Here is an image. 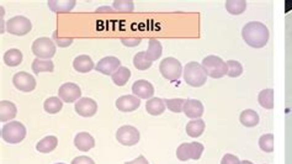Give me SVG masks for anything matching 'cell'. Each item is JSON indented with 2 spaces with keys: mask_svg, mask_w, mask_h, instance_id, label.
Wrapping results in <instances>:
<instances>
[{
  "mask_svg": "<svg viewBox=\"0 0 292 164\" xmlns=\"http://www.w3.org/2000/svg\"><path fill=\"white\" fill-rule=\"evenodd\" d=\"M141 100L136 95H124L116 100V108L124 113H131L140 108Z\"/></svg>",
  "mask_w": 292,
  "mask_h": 164,
  "instance_id": "cell-15",
  "label": "cell"
},
{
  "mask_svg": "<svg viewBox=\"0 0 292 164\" xmlns=\"http://www.w3.org/2000/svg\"><path fill=\"white\" fill-rule=\"evenodd\" d=\"M243 40L248 46L253 48H263L269 41V30L260 21H250L243 26L242 30Z\"/></svg>",
  "mask_w": 292,
  "mask_h": 164,
  "instance_id": "cell-1",
  "label": "cell"
},
{
  "mask_svg": "<svg viewBox=\"0 0 292 164\" xmlns=\"http://www.w3.org/2000/svg\"><path fill=\"white\" fill-rule=\"evenodd\" d=\"M259 105L261 108L271 110L274 108V90L272 89H264L259 93L258 95Z\"/></svg>",
  "mask_w": 292,
  "mask_h": 164,
  "instance_id": "cell-26",
  "label": "cell"
},
{
  "mask_svg": "<svg viewBox=\"0 0 292 164\" xmlns=\"http://www.w3.org/2000/svg\"><path fill=\"white\" fill-rule=\"evenodd\" d=\"M152 63L153 62H151L147 58L146 52H138L135 56V58H133V64H135V67L137 68L138 70L149 69V68L152 67Z\"/></svg>",
  "mask_w": 292,
  "mask_h": 164,
  "instance_id": "cell-32",
  "label": "cell"
},
{
  "mask_svg": "<svg viewBox=\"0 0 292 164\" xmlns=\"http://www.w3.org/2000/svg\"><path fill=\"white\" fill-rule=\"evenodd\" d=\"M184 80L192 88H200L207 80V74L203 64L198 62H189L184 68Z\"/></svg>",
  "mask_w": 292,
  "mask_h": 164,
  "instance_id": "cell-2",
  "label": "cell"
},
{
  "mask_svg": "<svg viewBox=\"0 0 292 164\" xmlns=\"http://www.w3.org/2000/svg\"><path fill=\"white\" fill-rule=\"evenodd\" d=\"M159 70L160 74L171 81L178 80L182 74L181 63L173 57H166V58L163 59L159 64Z\"/></svg>",
  "mask_w": 292,
  "mask_h": 164,
  "instance_id": "cell-6",
  "label": "cell"
},
{
  "mask_svg": "<svg viewBox=\"0 0 292 164\" xmlns=\"http://www.w3.org/2000/svg\"><path fill=\"white\" fill-rule=\"evenodd\" d=\"M165 105L171 113H181L184 111V105L185 101L184 99H180V98H175V99H165Z\"/></svg>",
  "mask_w": 292,
  "mask_h": 164,
  "instance_id": "cell-34",
  "label": "cell"
},
{
  "mask_svg": "<svg viewBox=\"0 0 292 164\" xmlns=\"http://www.w3.org/2000/svg\"><path fill=\"white\" fill-rule=\"evenodd\" d=\"M204 105L200 100L186 99L184 105V114L192 120L201 119L204 115Z\"/></svg>",
  "mask_w": 292,
  "mask_h": 164,
  "instance_id": "cell-16",
  "label": "cell"
},
{
  "mask_svg": "<svg viewBox=\"0 0 292 164\" xmlns=\"http://www.w3.org/2000/svg\"><path fill=\"white\" fill-rule=\"evenodd\" d=\"M57 146H58V138L56 136H47L38 142L36 144V149L41 153H50L56 149Z\"/></svg>",
  "mask_w": 292,
  "mask_h": 164,
  "instance_id": "cell-25",
  "label": "cell"
},
{
  "mask_svg": "<svg viewBox=\"0 0 292 164\" xmlns=\"http://www.w3.org/2000/svg\"><path fill=\"white\" fill-rule=\"evenodd\" d=\"M204 153V144L199 142H192V143H182L180 144L176 149V157L181 162L185 160L200 159Z\"/></svg>",
  "mask_w": 292,
  "mask_h": 164,
  "instance_id": "cell-7",
  "label": "cell"
},
{
  "mask_svg": "<svg viewBox=\"0 0 292 164\" xmlns=\"http://www.w3.org/2000/svg\"><path fill=\"white\" fill-rule=\"evenodd\" d=\"M102 12H113V9H110V8H100V9H98V13H102Z\"/></svg>",
  "mask_w": 292,
  "mask_h": 164,
  "instance_id": "cell-42",
  "label": "cell"
},
{
  "mask_svg": "<svg viewBox=\"0 0 292 164\" xmlns=\"http://www.w3.org/2000/svg\"><path fill=\"white\" fill-rule=\"evenodd\" d=\"M239 121L243 126L245 127H254L259 124V115L256 111L252 109H247V110L242 111L239 115Z\"/></svg>",
  "mask_w": 292,
  "mask_h": 164,
  "instance_id": "cell-23",
  "label": "cell"
},
{
  "mask_svg": "<svg viewBox=\"0 0 292 164\" xmlns=\"http://www.w3.org/2000/svg\"><path fill=\"white\" fill-rule=\"evenodd\" d=\"M132 92L133 95H136L140 99H152L153 95H154V87L149 83L148 80H144V79H140V80H136L132 86Z\"/></svg>",
  "mask_w": 292,
  "mask_h": 164,
  "instance_id": "cell-14",
  "label": "cell"
},
{
  "mask_svg": "<svg viewBox=\"0 0 292 164\" xmlns=\"http://www.w3.org/2000/svg\"><path fill=\"white\" fill-rule=\"evenodd\" d=\"M226 9L232 15H241L247 9V2L245 0H227Z\"/></svg>",
  "mask_w": 292,
  "mask_h": 164,
  "instance_id": "cell-30",
  "label": "cell"
},
{
  "mask_svg": "<svg viewBox=\"0 0 292 164\" xmlns=\"http://www.w3.org/2000/svg\"><path fill=\"white\" fill-rule=\"evenodd\" d=\"M121 42L127 47H137L141 43V38H122Z\"/></svg>",
  "mask_w": 292,
  "mask_h": 164,
  "instance_id": "cell-40",
  "label": "cell"
},
{
  "mask_svg": "<svg viewBox=\"0 0 292 164\" xmlns=\"http://www.w3.org/2000/svg\"><path fill=\"white\" fill-rule=\"evenodd\" d=\"M166 105L165 101L160 98H154L149 99L146 104V110L147 113L153 115V116H158V115H162L165 111Z\"/></svg>",
  "mask_w": 292,
  "mask_h": 164,
  "instance_id": "cell-21",
  "label": "cell"
},
{
  "mask_svg": "<svg viewBox=\"0 0 292 164\" xmlns=\"http://www.w3.org/2000/svg\"><path fill=\"white\" fill-rule=\"evenodd\" d=\"M2 137L7 143H20L26 137V127L19 121L9 122L2 128Z\"/></svg>",
  "mask_w": 292,
  "mask_h": 164,
  "instance_id": "cell-4",
  "label": "cell"
},
{
  "mask_svg": "<svg viewBox=\"0 0 292 164\" xmlns=\"http://www.w3.org/2000/svg\"><path fill=\"white\" fill-rule=\"evenodd\" d=\"M57 164H64V163H57Z\"/></svg>",
  "mask_w": 292,
  "mask_h": 164,
  "instance_id": "cell-44",
  "label": "cell"
},
{
  "mask_svg": "<svg viewBox=\"0 0 292 164\" xmlns=\"http://www.w3.org/2000/svg\"><path fill=\"white\" fill-rule=\"evenodd\" d=\"M116 139L124 146H135L140 141V131L133 126H122L117 130Z\"/></svg>",
  "mask_w": 292,
  "mask_h": 164,
  "instance_id": "cell-9",
  "label": "cell"
},
{
  "mask_svg": "<svg viewBox=\"0 0 292 164\" xmlns=\"http://www.w3.org/2000/svg\"><path fill=\"white\" fill-rule=\"evenodd\" d=\"M16 114H18V109H16L15 104L7 100L0 101V121H10L16 116Z\"/></svg>",
  "mask_w": 292,
  "mask_h": 164,
  "instance_id": "cell-18",
  "label": "cell"
},
{
  "mask_svg": "<svg viewBox=\"0 0 292 164\" xmlns=\"http://www.w3.org/2000/svg\"><path fill=\"white\" fill-rule=\"evenodd\" d=\"M227 68H228L227 75L231 76V78H238V76L243 73V65L239 63L238 61H233V59L228 61Z\"/></svg>",
  "mask_w": 292,
  "mask_h": 164,
  "instance_id": "cell-35",
  "label": "cell"
},
{
  "mask_svg": "<svg viewBox=\"0 0 292 164\" xmlns=\"http://www.w3.org/2000/svg\"><path fill=\"white\" fill-rule=\"evenodd\" d=\"M75 113L83 117H91L96 114L98 104L96 101L90 99V98H83L75 103Z\"/></svg>",
  "mask_w": 292,
  "mask_h": 164,
  "instance_id": "cell-13",
  "label": "cell"
},
{
  "mask_svg": "<svg viewBox=\"0 0 292 164\" xmlns=\"http://www.w3.org/2000/svg\"><path fill=\"white\" fill-rule=\"evenodd\" d=\"M72 164H95V162L86 155H79V157H75L72 160Z\"/></svg>",
  "mask_w": 292,
  "mask_h": 164,
  "instance_id": "cell-39",
  "label": "cell"
},
{
  "mask_svg": "<svg viewBox=\"0 0 292 164\" xmlns=\"http://www.w3.org/2000/svg\"><path fill=\"white\" fill-rule=\"evenodd\" d=\"M162 53H163V47H162V45H160L159 41H158L157 38H151L148 42V50L146 51L147 58H148L151 62H154L162 57Z\"/></svg>",
  "mask_w": 292,
  "mask_h": 164,
  "instance_id": "cell-22",
  "label": "cell"
},
{
  "mask_svg": "<svg viewBox=\"0 0 292 164\" xmlns=\"http://www.w3.org/2000/svg\"><path fill=\"white\" fill-rule=\"evenodd\" d=\"M221 164H241V160H239V158L237 157V155H233V154H231V153H228V154L223 155L222 160H221Z\"/></svg>",
  "mask_w": 292,
  "mask_h": 164,
  "instance_id": "cell-38",
  "label": "cell"
},
{
  "mask_svg": "<svg viewBox=\"0 0 292 164\" xmlns=\"http://www.w3.org/2000/svg\"><path fill=\"white\" fill-rule=\"evenodd\" d=\"M76 148L81 152H88L95 147V139L88 132H79L74 138Z\"/></svg>",
  "mask_w": 292,
  "mask_h": 164,
  "instance_id": "cell-17",
  "label": "cell"
},
{
  "mask_svg": "<svg viewBox=\"0 0 292 164\" xmlns=\"http://www.w3.org/2000/svg\"><path fill=\"white\" fill-rule=\"evenodd\" d=\"M57 46L48 37H40L32 43V52L40 59H51L56 56Z\"/></svg>",
  "mask_w": 292,
  "mask_h": 164,
  "instance_id": "cell-5",
  "label": "cell"
},
{
  "mask_svg": "<svg viewBox=\"0 0 292 164\" xmlns=\"http://www.w3.org/2000/svg\"><path fill=\"white\" fill-rule=\"evenodd\" d=\"M53 40L56 41V45L59 46V47H68L73 43V38H59L58 35H57V31L53 32Z\"/></svg>",
  "mask_w": 292,
  "mask_h": 164,
  "instance_id": "cell-37",
  "label": "cell"
},
{
  "mask_svg": "<svg viewBox=\"0 0 292 164\" xmlns=\"http://www.w3.org/2000/svg\"><path fill=\"white\" fill-rule=\"evenodd\" d=\"M31 68H32V72L37 75L42 72H53L54 64L51 59L36 58L34 62H32Z\"/></svg>",
  "mask_w": 292,
  "mask_h": 164,
  "instance_id": "cell-27",
  "label": "cell"
},
{
  "mask_svg": "<svg viewBox=\"0 0 292 164\" xmlns=\"http://www.w3.org/2000/svg\"><path fill=\"white\" fill-rule=\"evenodd\" d=\"M114 9L119 10V12L122 13H131L135 10V5H133L132 2H122V0H116L114 2Z\"/></svg>",
  "mask_w": 292,
  "mask_h": 164,
  "instance_id": "cell-36",
  "label": "cell"
},
{
  "mask_svg": "<svg viewBox=\"0 0 292 164\" xmlns=\"http://www.w3.org/2000/svg\"><path fill=\"white\" fill-rule=\"evenodd\" d=\"M201 64H203V68L206 72L207 76H211L214 79L222 78L228 72L227 62H225L218 56H214V54L205 57Z\"/></svg>",
  "mask_w": 292,
  "mask_h": 164,
  "instance_id": "cell-3",
  "label": "cell"
},
{
  "mask_svg": "<svg viewBox=\"0 0 292 164\" xmlns=\"http://www.w3.org/2000/svg\"><path fill=\"white\" fill-rule=\"evenodd\" d=\"M241 164H253V163L250 162V160H242Z\"/></svg>",
  "mask_w": 292,
  "mask_h": 164,
  "instance_id": "cell-43",
  "label": "cell"
},
{
  "mask_svg": "<svg viewBox=\"0 0 292 164\" xmlns=\"http://www.w3.org/2000/svg\"><path fill=\"white\" fill-rule=\"evenodd\" d=\"M113 78V81L115 83V86L117 87H122L130 80L131 78V70L128 69L127 67H120L116 72L111 75Z\"/></svg>",
  "mask_w": 292,
  "mask_h": 164,
  "instance_id": "cell-29",
  "label": "cell"
},
{
  "mask_svg": "<svg viewBox=\"0 0 292 164\" xmlns=\"http://www.w3.org/2000/svg\"><path fill=\"white\" fill-rule=\"evenodd\" d=\"M125 164H149V162L144 158V155H140V157H137L136 159L131 160V162H126Z\"/></svg>",
  "mask_w": 292,
  "mask_h": 164,
  "instance_id": "cell-41",
  "label": "cell"
},
{
  "mask_svg": "<svg viewBox=\"0 0 292 164\" xmlns=\"http://www.w3.org/2000/svg\"><path fill=\"white\" fill-rule=\"evenodd\" d=\"M4 62L9 67H18L23 62V53L18 48H12V50L5 52Z\"/></svg>",
  "mask_w": 292,
  "mask_h": 164,
  "instance_id": "cell-28",
  "label": "cell"
},
{
  "mask_svg": "<svg viewBox=\"0 0 292 164\" xmlns=\"http://www.w3.org/2000/svg\"><path fill=\"white\" fill-rule=\"evenodd\" d=\"M120 67H121V62H120V59L116 58V57L110 56V57H105V58L100 59V61L98 62V64L95 65V69L105 75H113Z\"/></svg>",
  "mask_w": 292,
  "mask_h": 164,
  "instance_id": "cell-12",
  "label": "cell"
},
{
  "mask_svg": "<svg viewBox=\"0 0 292 164\" xmlns=\"http://www.w3.org/2000/svg\"><path fill=\"white\" fill-rule=\"evenodd\" d=\"M73 67L76 72L79 73H88L90 70H92L95 68L94 62L86 54H81V56L75 57V59L73 61Z\"/></svg>",
  "mask_w": 292,
  "mask_h": 164,
  "instance_id": "cell-19",
  "label": "cell"
},
{
  "mask_svg": "<svg viewBox=\"0 0 292 164\" xmlns=\"http://www.w3.org/2000/svg\"><path fill=\"white\" fill-rule=\"evenodd\" d=\"M205 128H206V124H205L204 120H191L189 124L186 125V133L192 138L200 137L204 133Z\"/></svg>",
  "mask_w": 292,
  "mask_h": 164,
  "instance_id": "cell-24",
  "label": "cell"
},
{
  "mask_svg": "<svg viewBox=\"0 0 292 164\" xmlns=\"http://www.w3.org/2000/svg\"><path fill=\"white\" fill-rule=\"evenodd\" d=\"M76 2L74 0H50L48 7L54 13H69L74 9Z\"/></svg>",
  "mask_w": 292,
  "mask_h": 164,
  "instance_id": "cell-20",
  "label": "cell"
},
{
  "mask_svg": "<svg viewBox=\"0 0 292 164\" xmlns=\"http://www.w3.org/2000/svg\"><path fill=\"white\" fill-rule=\"evenodd\" d=\"M59 99L64 103H74L75 100L80 99L81 90L75 83H64L58 90Z\"/></svg>",
  "mask_w": 292,
  "mask_h": 164,
  "instance_id": "cell-11",
  "label": "cell"
},
{
  "mask_svg": "<svg viewBox=\"0 0 292 164\" xmlns=\"http://www.w3.org/2000/svg\"><path fill=\"white\" fill-rule=\"evenodd\" d=\"M31 21L25 16H14L7 23V31L15 36H24L31 31Z\"/></svg>",
  "mask_w": 292,
  "mask_h": 164,
  "instance_id": "cell-8",
  "label": "cell"
},
{
  "mask_svg": "<svg viewBox=\"0 0 292 164\" xmlns=\"http://www.w3.org/2000/svg\"><path fill=\"white\" fill-rule=\"evenodd\" d=\"M259 147L261 151L266 153H271L274 151V135L271 133H266L259 138Z\"/></svg>",
  "mask_w": 292,
  "mask_h": 164,
  "instance_id": "cell-33",
  "label": "cell"
},
{
  "mask_svg": "<svg viewBox=\"0 0 292 164\" xmlns=\"http://www.w3.org/2000/svg\"><path fill=\"white\" fill-rule=\"evenodd\" d=\"M43 108H45V111L48 114H57L62 110L63 108V104H62V100L57 97H52L48 98L47 100L43 104Z\"/></svg>",
  "mask_w": 292,
  "mask_h": 164,
  "instance_id": "cell-31",
  "label": "cell"
},
{
  "mask_svg": "<svg viewBox=\"0 0 292 164\" xmlns=\"http://www.w3.org/2000/svg\"><path fill=\"white\" fill-rule=\"evenodd\" d=\"M13 84L21 92L30 93L36 88V79L26 72H19L13 76Z\"/></svg>",
  "mask_w": 292,
  "mask_h": 164,
  "instance_id": "cell-10",
  "label": "cell"
}]
</instances>
